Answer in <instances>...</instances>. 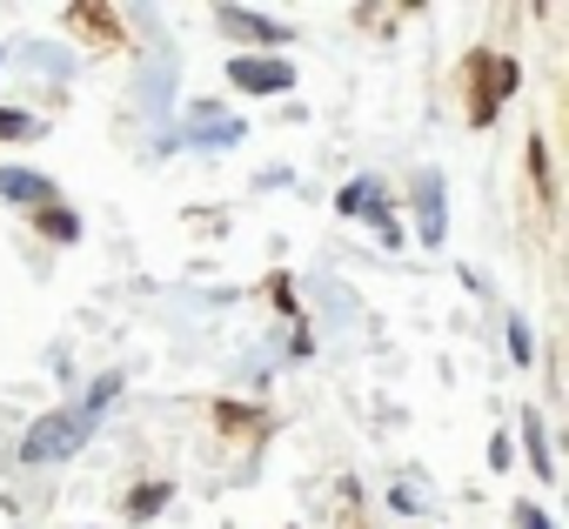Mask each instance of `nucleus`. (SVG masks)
Returning <instances> with one entry per match:
<instances>
[{"instance_id": "16", "label": "nucleus", "mask_w": 569, "mask_h": 529, "mask_svg": "<svg viewBox=\"0 0 569 529\" xmlns=\"http://www.w3.org/2000/svg\"><path fill=\"white\" fill-rule=\"evenodd\" d=\"M516 529H549V522H542V509H536V502H516Z\"/></svg>"}, {"instance_id": "15", "label": "nucleus", "mask_w": 569, "mask_h": 529, "mask_svg": "<svg viewBox=\"0 0 569 529\" xmlns=\"http://www.w3.org/2000/svg\"><path fill=\"white\" fill-rule=\"evenodd\" d=\"M268 296H274V309H289V316H296V289H289V276H268Z\"/></svg>"}, {"instance_id": "3", "label": "nucleus", "mask_w": 569, "mask_h": 529, "mask_svg": "<svg viewBox=\"0 0 569 529\" xmlns=\"http://www.w3.org/2000/svg\"><path fill=\"white\" fill-rule=\"evenodd\" d=\"M228 81L248 88V94H289V88H296V68H289V61H234Z\"/></svg>"}, {"instance_id": "7", "label": "nucleus", "mask_w": 569, "mask_h": 529, "mask_svg": "<svg viewBox=\"0 0 569 529\" xmlns=\"http://www.w3.org/2000/svg\"><path fill=\"white\" fill-rule=\"evenodd\" d=\"M221 28L241 34V41H289V28H274V21H261V14H241V8H221Z\"/></svg>"}, {"instance_id": "2", "label": "nucleus", "mask_w": 569, "mask_h": 529, "mask_svg": "<svg viewBox=\"0 0 569 529\" xmlns=\"http://www.w3.org/2000/svg\"><path fill=\"white\" fill-rule=\"evenodd\" d=\"M516 88H522V68H516V61H502V54H489V48L469 54V121H476V128H489V121H496V101L516 94Z\"/></svg>"}, {"instance_id": "9", "label": "nucleus", "mask_w": 569, "mask_h": 529, "mask_svg": "<svg viewBox=\"0 0 569 529\" xmlns=\"http://www.w3.org/2000/svg\"><path fill=\"white\" fill-rule=\"evenodd\" d=\"M529 174H536L542 208H556V174H549V148H542V141H529Z\"/></svg>"}, {"instance_id": "13", "label": "nucleus", "mask_w": 569, "mask_h": 529, "mask_svg": "<svg viewBox=\"0 0 569 529\" xmlns=\"http://www.w3.org/2000/svg\"><path fill=\"white\" fill-rule=\"evenodd\" d=\"M34 134H41L34 114H8V108H0V141H34Z\"/></svg>"}, {"instance_id": "12", "label": "nucleus", "mask_w": 569, "mask_h": 529, "mask_svg": "<svg viewBox=\"0 0 569 529\" xmlns=\"http://www.w3.org/2000/svg\"><path fill=\"white\" fill-rule=\"evenodd\" d=\"M168 496H174L168 482H148V489H134V496H128V516H134V522H141V516H154V509H161Z\"/></svg>"}, {"instance_id": "10", "label": "nucleus", "mask_w": 569, "mask_h": 529, "mask_svg": "<svg viewBox=\"0 0 569 529\" xmlns=\"http://www.w3.org/2000/svg\"><path fill=\"white\" fill-rule=\"evenodd\" d=\"M34 228L54 234V241H74V234H81V221H74L68 208H34Z\"/></svg>"}, {"instance_id": "4", "label": "nucleus", "mask_w": 569, "mask_h": 529, "mask_svg": "<svg viewBox=\"0 0 569 529\" xmlns=\"http://www.w3.org/2000/svg\"><path fill=\"white\" fill-rule=\"evenodd\" d=\"M342 214H369V221L382 228V241H402L396 221H389V208H382V194H376V181H349V188H342Z\"/></svg>"}, {"instance_id": "11", "label": "nucleus", "mask_w": 569, "mask_h": 529, "mask_svg": "<svg viewBox=\"0 0 569 529\" xmlns=\"http://www.w3.org/2000/svg\"><path fill=\"white\" fill-rule=\"evenodd\" d=\"M522 429H529V469H536V476H556L549 442H542V422H536V416H522Z\"/></svg>"}, {"instance_id": "5", "label": "nucleus", "mask_w": 569, "mask_h": 529, "mask_svg": "<svg viewBox=\"0 0 569 529\" xmlns=\"http://www.w3.org/2000/svg\"><path fill=\"white\" fill-rule=\"evenodd\" d=\"M68 28H74L88 48H121V28H114L108 8H68Z\"/></svg>"}, {"instance_id": "8", "label": "nucleus", "mask_w": 569, "mask_h": 529, "mask_svg": "<svg viewBox=\"0 0 569 529\" xmlns=\"http://www.w3.org/2000/svg\"><path fill=\"white\" fill-rule=\"evenodd\" d=\"M422 241H442V181L422 174Z\"/></svg>"}, {"instance_id": "1", "label": "nucleus", "mask_w": 569, "mask_h": 529, "mask_svg": "<svg viewBox=\"0 0 569 529\" xmlns=\"http://www.w3.org/2000/svg\"><path fill=\"white\" fill-rule=\"evenodd\" d=\"M114 396H121V376H101V382L88 389V402L41 416V422L28 429V442H21V462H61V456H74V449L88 442V429H94L101 402H114Z\"/></svg>"}, {"instance_id": "14", "label": "nucleus", "mask_w": 569, "mask_h": 529, "mask_svg": "<svg viewBox=\"0 0 569 529\" xmlns=\"http://www.w3.org/2000/svg\"><path fill=\"white\" fill-rule=\"evenodd\" d=\"M214 422H221L228 436H241V429H254V409H241V402H214Z\"/></svg>"}, {"instance_id": "6", "label": "nucleus", "mask_w": 569, "mask_h": 529, "mask_svg": "<svg viewBox=\"0 0 569 529\" xmlns=\"http://www.w3.org/2000/svg\"><path fill=\"white\" fill-rule=\"evenodd\" d=\"M0 188H8L14 201H34V208H48V194H54V181L48 174H28V168H0Z\"/></svg>"}]
</instances>
